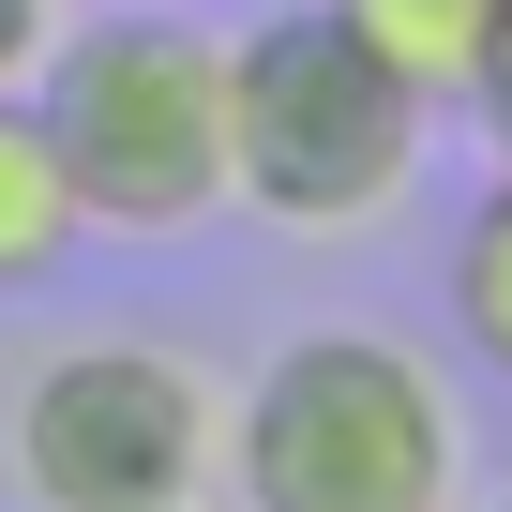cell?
Wrapping results in <instances>:
<instances>
[{
  "instance_id": "cell-1",
  "label": "cell",
  "mask_w": 512,
  "mask_h": 512,
  "mask_svg": "<svg viewBox=\"0 0 512 512\" xmlns=\"http://www.w3.org/2000/svg\"><path fill=\"white\" fill-rule=\"evenodd\" d=\"M241 512H467V422L452 377L392 332H302L226 407Z\"/></svg>"
},
{
  "instance_id": "cell-2",
  "label": "cell",
  "mask_w": 512,
  "mask_h": 512,
  "mask_svg": "<svg viewBox=\"0 0 512 512\" xmlns=\"http://www.w3.org/2000/svg\"><path fill=\"white\" fill-rule=\"evenodd\" d=\"M422 151H437V106L407 76H377L317 0L226 31V211L287 226V241H347V226L407 211Z\"/></svg>"
},
{
  "instance_id": "cell-3",
  "label": "cell",
  "mask_w": 512,
  "mask_h": 512,
  "mask_svg": "<svg viewBox=\"0 0 512 512\" xmlns=\"http://www.w3.org/2000/svg\"><path fill=\"white\" fill-rule=\"evenodd\" d=\"M31 106L61 136L91 241H196L226 211V31L166 16V0H121V16L46 46Z\"/></svg>"
},
{
  "instance_id": "cell-4",
  "label": "cell",
  "mask_w": 512,
  "mask_h": 512,
  "mask_svg": "<svg viewBox=\"0 0 512 512\" xmlns=\"http://www.w3.org/2000/svg\"><path fill=\"white\" fill-rule=\"evenodd\" d=\"M211 467H226V392L151 332L61 347L0 407L16 512H181V497H211Z\"/></svg>"
},
{
  "instance_id": "cell-5",
  "label": "cell",
  "mask_w": 512,
  "mask_h": 512,
  "mask_svg": "<svg viewBox=\"0 0 512 512\" xmlns=\"http://www.w3.org/2000/svg\"><path fill=\"white\" fill-rule=\"evenodd\" d=\"M76 241H91V211H76V181H61L46 106H31V91H0V302H16V287H46Z\"/></svg>"
},
{
  "instance_id": "cell-6",
  "label": "cell",
  "mask_w": 512,
  "mask_h": 512,
  "mask_svg": "<svg viewBox=\"0 0 512 512\" xmlns=\"http://www.w3.org/2000/svg\"><path fill=\"white\" fill-rule=\"evenodd\" d=\"M317 16L377 61V76H407L422 106H467V76H482V31H497V0H317Z\"/></svg>"
},
{
  "instance_id": "cell-7",
  "label": "cell",
  "mask_w": 512,
  "mask_h": 512,
  "mask_svg": "<svg viewBox=\"0 0 512 512\" xmlns=\"http://www.w3.org/2000/svg\"><path fill=\"white\" fill-rule=\"evenodd\" d=\"M437 302H452L467 362H482V377H512V166L467 196V226H452V256H437Z\"/></svg>"
},
{
  "instance_id": "cell-8",
  "label": "cell",
  "mask_w": 512,
  "mask_h": 512,
  "mask_svg": "<svg viewBox=\"0 0 512 512\" xmlns=\"http://www.w3.org/2000/svg\"><path fill=\"white\" fill-rule=\"evenodd\" d=\"M467 121H482V151L512 166V0H497V31H482V76H467Z\"/></svg>"
},
{
  "instance_id": "cell-9",
  "label": "cell",
  "mask_w": 512,
  "mask_h": 512,
  "mask_svg": "<svg viewBox=\"0 0 512 512\" xmlns=\"http://www.w3.org/2000/svg\"><path fill=\"white\" fill-rule=\"evenodd\" d=\"M46 46H61V0H0V91H31Z\"/></svg>"
},
{
  "instance_id": "cell-10",
  "label": "cell",
  "mask_w": 512,
  "mask_h": 512,
  "mask_svg": "<svg viewBox=\"0 0 512 512\" xmlns=\"http://www.w3.org/2000/svg\"><path fill=\"white\" fill-rule=\"evenodd\" d=\"M497 512H512V497H497Z\"/></svg>"
},
{
  "instance_id": "cell-11",
  "label": "cell",
  "mask_w": 512,
  "mask_h": 512,
  "mask_svg": "<svg viewBox=\"0 0 512 512\" xmlns=\"http://www.w3.org/2000/svg\"><path fill=\"white\" fill-rule=\"evenodd\" d=\"M181 512H196V497H181Z\"/></svg>"
}]
</instances>
